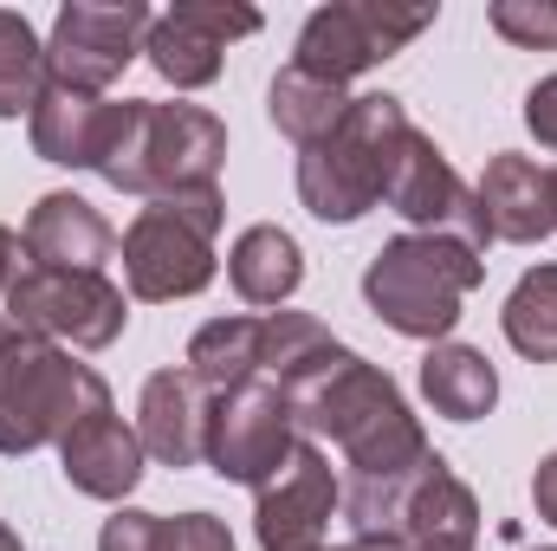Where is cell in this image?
Here are the masks:
<instances>
[{"instance_id":"cell-1","label":"cell","mask_w":557,"mask_h":551,"mask_svg":"<svg viewBox=\"0 0 557 551\" xmlns=\"http://www.w3.org/2000/svg\"><path fill=\"white\" fill-rule=\"evenodd\" d=\"M285 403L305 434H324L344 448L350 480H396V474H416L434 454L416 409L389 383V370L363 364L357 351H331L318 370H305L285 390Z\"/></svg>"},{"instance_id":"cell-2","label":"cell","mask_w":557,"mask_h":551,"mask_svg":"<svg viewBox=\"0 0 557 551\" xmlns=\"http://www.w3.org/2000/svg\"><path fill=\"white\" fill-rule=\"evenodd\" d=\"M227 162V124L201 105H149L124 98L111 149L98 162V175L124 195H182V188H214Z\"/></svg>"},{"instance_id":"cell-3","label":"cell","mask_w":557,"mask_h":551,"mask_svg":"<svg viewBox=\"0 0 557 551\" xmlns=\"http://www.w3.org/2000/svg\"><path fill=\"white\" fill-rule=\"evenodd\" d=\"M403 137H409L403 98H389V91L350 98L344 124L298 156V201H305L324 228L363 221V215L383 201V182H389V162H396Z\"/></svg>"},{"instance_id":"cell-4","label":"cell","mask_w":557,"mask_h":551,"mask_svg":"<svg viewBox=\"0 0 557 551\" xmlns=\"http://www.w3.org/2000/svg\"><path fill=\"white\" fill-rule=\"evenodd\" d=\"M486 279V260L447 234H396L376 247V260L363 267V298L370 311L416 338V344H441L460 325V298Z\"/></svg>"},{"instance_id":"cell-5","label":"cell","mask_w":557,"mask_h":551,"mask_svg":"<svg viewBox=\"0 0 557 551\" xmlns=\"http://www.w3.org/2000/svg\"><path fill=\"white\" fill-rule=\"evenodd\" d=\"M111 409V383L91 364H72L59 344L20 331L0 351V454H33L65 441L85 415Z\"/></svg>"},{"instance_id":"cell-6","label":"cell","mask_w":557,"mask_h":551,"mask_svg":"<svg viewBox=\"0 0 557 551\" xmlns=\"http://www.w3.org/2000/svg\"><path fill=\"white\" fill-rule=\"evenodd\" d=\"M227 221L221 188H182V195H156L124 234V279L131 298L143 305H169V298H195L214 279V234Z\"/></svg>"},{"instance_id":"cell-7","label":"cell","mask_w":557,"mask_h":551,"mask_svg":"<svg viewBox=\"0 0 557 551\" xmlns=\"http://www.w3.org/2000/svg\"><path fill=\"white\" fill-rule=\"evenodd\" d=\"M441 7H389V0H331L305 20L298 33V72L324 78V85H350L357 72L396 59L416 33L434 26Z\"/></svg>"},{"instance_id":"cell-8","label":"cell","mask_w":557,"mask_h":551,"mask_svg":"<svg viewBox=\"0 0 557 551\" xmlns=\"http://www.w3.org/2000/svg\"><path fill=\"white\" fill-rule=\"evenodd\" d=\"M7 318L46 344L72 351H104L124 338V285L104 273H59V267H26L7 285Z\"/></svg>"},{"instance_id":"cell-9","label":"cell","mask_w":557,"mask_h":551,"mask_svg":"<svg viewBox=\"0 0 557 551\" xmlns=\"http://www.w3.org/2000/svg\"><path fill=\"white\" fill-rule=\"evenodd\" d=\"M156 13L143 0H72L52 20L46 39V78L65 91H111L124 78V65L149 46Z\"/></svg>"},{"instance_id":"cell-10","label":"cell","mask_w":557,"mask_h":551,"mask_svg":"<svg viewBox=\"0 0 557 551\" xmlns=\"http://www.w3.org/2000/svg\"><path fill=\"white\" fill-rule=\"evenodd\" d=\"M298 448V421H292V403L285 390L253 377L227 396H214V415H208V467L234 487H267L278 467L292 461Z\"/></svg>"},{"instance_id":"cell-11","label":"cell","mask_w":557,"mask_h":551,"mask_svg":"<svg viewBox=\"0 0 557 551\" xmlns=\"http://www.w3.org/2000/svg\"><path fill=\"white\" fill-rule=\"evenodd\" d=\"M337 506H344V487H337L324 448L318 441H298L292 461L260 487V513H253L260 551H324Z\"/></svg>"},{"instance_id":"cell-12","label":"cell","mask_w":557,"mask_h":551,"mask_svg":"<svg viewBox=\"0 0 557 551\" xmlns=\"http://www.w3.org/2000/svg\"><path fill=\"white\" fill-rule=\"evenodd\" d=\"M260 33V13L253 7H227V0H175L169 13H156L149 26V65L175 85V91H195V85H214L221 78V52L234 39Z\"/></svg>"},{"instance_id":"cell-13","label":"cell","mask_w":557,"mask_h":551,"mask_svg":"<svg viewBox=\"0 0 557 551\" xmlns=\"http://www.w3.org/2000/svg\"><path fill=\"white\" fill-rule=\"evenodd\" d=\"M396 539L409 551H473V539H480V500L441 454H428L409 474Z\"/></svg>"},{"instance_id":"cell-14","label":"cell","mask_w":557,"mask_h":551,"mask_svg":"<svg viewBox=\"0 0 557 551\" xmlns=\"http://www.w3.org/2000/svg\"><path fill=\"white\" fill-rule=\"evenodd\" d=\"M20 247H26V267L104 273V260L117 254V234H111V221H104V215H98L85 195L59 188V195H39V208L26 215V234H20Z\"/></svg>"},{"instance_id":"cell-15","label":"cell","mask_w":557,"mask_h":551,"mask_svg":"<svg viewBox=\"0 0 557 551\" xmlns=\"http://www.w3.org/2000/svg\"><path fill=\"white\" fill-rule=\"evenodd\" d=\"M208 415H214V396H208L188 370H156V377L143 383V403H137L143 454L162 461V467H195V461H208Z\"/></svg>"},{"instance_id":"cell-16","label":"cell","mask_w":557,"mask_h":551,"mask_svg":"<svg viewBox=\"0 0 557 551\" xmlns=\"http://www.w3.org/2000/svg\"><path fill=\"white\" fill-rule=\"evenodd\" d=\"M59 461H65V480L85 493V500H131L143 480V434L124 428V415H85L65 441H59Z\"/></svg>"},{"instance_id":"cell-17","label":"cell","mask_w":557,"mask_h":551,"mask_svg":"<svg viewBox=\"0 0 557 551\" xmlns=\"http://www.w3.org/2000/svg\"><path fill=\"white\" fill-rule=\"evenodd\" d=\"M117 111L124 105H104L91 91H65L46 78L26 131H33V156L59 162V169H98L104 149H111V131H117Z\"/></svg>"},{"instance_id":"cell-18","label":"cell","mask_w":557,"mask_h":551,"mask_svg":"<svg viewBox=\"0 0 557 551\" xmlns=\"http://www.w3.org/2000/svg\"><path fill=\"white\" fill-rule=\"evenodd\" d=\"M480 215L493 228V241H512V247H539L545 234H557L552 215V169H539L532 156H512L499 149L480 175Z\"/></svg>"},{"instance_id":"cell-19","label":"cell","mask_w":557,"mask_h":551,"mask_svg":"<svg viewBox=\"0 0 557 551\" xmlns=\"http://www.w3.org/2000/svg\"><path fill=\"white\" fill-rule=\"evenodd\" d=\"M421 396H428V409L447 415V421H480L499 403V370L473 344H428V357H421Z\"/></svg>"},{"instance_id":"cell-20","label":"cell","mask_w":557,"mask_h":551,"mask_svg":"<svg viewBox=\"0 0 557 551\" xmlns=\"http://www.w3.org/2000/svg\"><path fill=\"white\" fill-rule=\"evenodd\" d=\"M227 279H234V292H240L247 305H285V298L298 292V279H305V254H298V241H292L285 228L260 221V228H247V234L234 241Z\"/></svg>"},{"instance_id":"cell-21","label":"cell","mask_w":557,"mask_h":551,"mask_svg":"<svg viewBox=\"0 0 557 551\" xmlns=\"http://www.w3.org/2000/svg\"><path fill=\"white\" fill-rule=\"evenodd\" d=\"M98 551H234V532L214 519V513H111L104 532H98Z\"/></svg>"},{"instance_id":"cell-22","label":"cell","mask_w":557,"mask_h":551,"mask_svg":"<svg viewBox=\"0 0 557 551\" xmlns=\"http://www.w3.org/2000/svg\"><path fill=\"white\" fill-rule=\"evenodd\" d=\"M208 396H227L240 383L260 377V318H214L188 338V364H182Z\"/></svg>"},{"instance_id":"cell-23","label":"cell","mask_w":557,"mask_h":551,"mask_svg":"<svg viewBox=\"0 0 557 551\" xmlns=\"http://www.w3.org/2000/svg\"><path fill=\"white\" fill-rule=\"evenodd\" d=\"M344 111H350L344 85H324V78H311V72H298V65H285L273 78V91H267V118H273L298 149H311L318 137H331V131L344 124Z\"/></svg>"},{"instance_id":"cell-24","label":"cell","mask_w":557,"mask_h":551,"mask_svg":"<svg viewBox=\"0 0 557 551\" xmlns=\"http://www.w3.org/2000/svg\"><path fill=\"white\" fill-rule=\"evenodd\" d=\"M331 351H344L311 311H267L260 318V377L278 383V390H292L305 370H318Z\"/></svg>"},{"instance_id":"cell-25","label":"cell","mask_w":557,"mask_h":551,"mask_svg":"<svg viewBox=\"0 0 557 551\" xmlns=\"http://www.w3.org/2000/svg\"><path fill=\"white\" fill-rule=\"evenodd\" d=\"M499 325H506V344L519 357L557 364V267H532V273L519 279L512 298H506V311H499Z\"/></svg>"},{"instance_id":"cell-26","label":"cell","mask_w":557,"mask_h":551,"mask_svg":"<svg viewBox=\"0 0 557 551\" xmlns=\"http://www.w3.org/2000/svg\"><path fill=\"white\" fill-rule=\"evenodd\" d=\"M46 91V46L26 26V13L0 7V118H33Z\"/></svg>"},{"instance_id":"cell-27","label":"cell","mask_w":557,"mask_h":551,"mask_svg":"<svg viewBox=\"0 0 557 551\" xmlns=\"http://www.w3.org/2000/svg\"><path fill=\"white\" fill-rule=\"evenodd\" d=\"M493 33L525 46V52H552L557 46V0H493L486 7Z\"/></svg>"},{"instance_id":"cell-28","label":"cell","mask_w":557,"mask_h":551,"mask_svg":"<svg viewBox=\"0 0 557 551\" xmlns=\"http://www.w3.org/2000/svg\"><path fill=\"white\" fill-rule=\"evenodd\" d=\"M525 131L545 143V149H557V72L532 85V98H525Z\"/></svg>"},{"instance_id":"cell-29","label":"cell","mask_w":557,"mask_h":551,"mask_svg":"<svg viewBox=\"0 0 557 551\" xmlns=\"http://www.w3.org/2000/svg\"><path fill=\"white\" fill-rule=\"evenodd\" d=\"M532 506H539L545 526H557V454H545L539 474H532Z\"/></svg>"},{"instance_id":"cell-30","label":"cell","mask_w":557,"mask_h":551,"mask_svg":"<svg viewBox=\"0 0 557 551\" xmlns=\"http://www.w3.org/2000/svg\"><path fill=\"white\" fill-rule=\"evenodd\" d=\"M20 273H26V247H20V234H7V228H0V292H7Z\"/></svg>"},{"instance_id":"cell-31","label":"cell","mask_w":557,"mask_h":551,"mask_svg":"<svg viewBox=\"0 0 557 551\" xmlns=\"http://www.w3.org/2000/svg\"><path fill=\"white\" fill-rule=\"evenodd\" d=\"M324 551H409L403 539H350V546H324Z\"/></svg>"},{"instance_id":"cell-32","label":"cell","mask_w":557,"mask_h":551,"mask_svg":"<svg viewBox=\"0 0 557 551\" xmlns=\"http://www.w3.org/2000/svg\"><path fill=\"white\" fill-rule=\"evenodd\" d=\"M13 338H20V325H13V318H7V311H0V351H7V344H13Z\"/></svg>"},{"instance_id":"cell-33","label":"cell","mask_w":557,"mask_h":551,"mask_svg":"<svg viewBox=\"0 0 557 551\" xmlns=\"http://www.w3.org/2000/svg\"><path fill=\"white\" fill-rule=\"evenodd\" d=\"M0 551H20V539H13V532H7V519H0Z\"/></svg>"},{"instance_id":"cell-34","label":"cell","mask_w":557,"mask_h":551,"mask_svg":"<svg viewBox=\"0 0 557 551\" xmlns=\"http://www.w3.org/2000/svg\"><path fill=\"white\" fill-rule=\"evenodd\" d=\"M552 215H557V169H552Z\"/></svg>"}]
</instances>
